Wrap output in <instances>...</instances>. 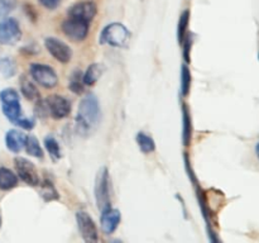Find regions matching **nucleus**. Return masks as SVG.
Returning <instances> with one entry per match:
<instances>
[{
    "label": "nucleus",
    "instance_id": "2eb2a0df",
    "mask_svg": "<svg viewBox=\"0 0 259 243\" xmlns=\"http://www.w3.org/2000/svg\"><path fill=\"white\" fill-rule=\"evenodd\" d=\"M18 177L7 167H0V190H10L17 186Z\"/></svg>",
    "mask_w": 259,
    "mask_h": 243
},
{
    "label": "nucleus",
    "instance_id": "7ed1b4c3",
    "mask_svg": "<svg viewBox=\"0 0 259 243\" xmlns=\"http://www.w3.org/2000/svg\"><path fill=\"white\" fill-rule=\"evenodd\" d=\"M30 75L35 83L46 89L55 88L58 83V76L56 71L51 66L42 65V63H33L30 66Z\"/></svg>",
    "mask_w": 259,
    "mask_h": 243
},
{
    "label": "nucleus",
    "instance_id": "f257e3e1",
    "mask_svg": "<svg viewBox=\"0 0 259 243\" xmlns=\"http://www.w3.org/2000/svg\"><path fill=\"white\" fill-rule=\"evenodd\" d=\"M100 120V106L95 95L89 94L81 100L76 116V129L82 136H89Z\"/></svg>",
    "mask_w": 259,
    "mask_h": 243
},
{
    "label": "nucleus",
    "instance_id": "6ab92c4d",
    "mask_svg": "<svg viewBox=\"0 0 259 243\" xmlns=\"http://www.w3.org/2000/svg\"><path fill=\"white\" fill-rule=\"evenodd\" d=\"M137 142H138L139 148L144 153H151V152H153L156 149V144H154V141L152 139V137L147 136L143 132H139L137 134Z\"/></svg>",
    "mask_w": 259,
    "mask_h": 243
},
{
    "label": "nucleus",
    "instance_id": "dca6fc26",
    "mask_svg": "<svg viewBox=\"0 0 259 243\" xmlns=\"http://www.w3.org/2000/svg\"><path fill=\"white\" fill-rule=\"evenodd\" d=\"M103 71L104 67L100 63H93L91 66H89L85 75H83V84L88 86H93L94 84L99 80V77L101 76Z\"/></svg>",
    "mask_w": 259,
    "mask_h": 243
},
{
    "label": "nucleus",
    "instance_id": "393cba45",
    "mask_svg": "<svg viewBox=\"0 0 259 243\" xmlns=\"http://www.w3.org/2000/svg\"><path fill=\"white\" fill-rule=\"evenodd\" d=\"M190 86H191V75H190V71L186 66L182 67V72H181V91L182 95L186 96L189 95L190 91Z\"/></svg>",
    "mask_w": 259,
    "mask_h": 243
},
{
    "label": "nucleus",
    "instance_id": "6e6552de",
    "mask_svg": "<svg viewBox=\"0 0 259 243\" xmlns=\"http://www.w3.org/2000/svg\"><path fill=\"white\" fill-rule=\"evenodd\" d=\"M46 109L50 115L55 119H62L71 111V103L66 98L60 95H52L45 100Z\"/></svg>",
    "mask_w": 259,
    "mask_h": 243
},
{
    "label": "nucleus",
    "instance_id": "5701e85b",
    "mask_svg": "<svg viewBox=\"0 0 259 243\" xmlns=\"http://www.w3.org/2000/svg\"><path fill=\"white\" fill-rule=\"evenodd\" d=\"M45 146H46V148H47L50 156L52 157L53 159L60 158L61 157L60 144H58V142L56 141L53 137H47V138L45 139Z\"/></svg>",
    "mask_w": 259,
    "mask_h": 243
},
{
    "label": "nucleus",
    "instance_id": "c756f323",
    "mask_svg": "<svg viewBox=\"0 0 259 243\" xmlns=\"http://www.w3.org/2000/svg\"><path fill=\"white\" fill-rule=\"evenodd\" d=\"M255 153H257L258 159H259V142L257 143V146H255Z\"/></svg>",
    "mask_w": 259,
    "mask_h": 243
},
{
    "label": "nucleus",
    "instance_id": "b1692460",
    "mask_svg": "<svg viewBox=\"0 0 259 243\" xmlns=\"http://www.w3.org/2000/svg\"><path fill=\"white\" fill-rule=\"evenodd\" d=\"M191 118H190L189 110L186 106H184V143L185 146H189L191 141Z\"/></svg>",
    "mask_w": 259,
    "mask_h": 243
},
{
    "label": "nucleus",
    "instance_id": "412c9836",
    "mask_svg": "<svg viewBox=\"0 0 259 243\" xmlns=\"http://www.w3.org/2000/svg\"><path fill=\"white\" fill-rule=\"evenodd\" d=\"M15 63L12 58H0V72L5 76V77H12L15 75Z\"/></svg>",
    "mask_w": 259,
    "mask_h": 243
},
{
    "label": "nucleus",
    "instance_id": "a211bd4d",
    "mask_svg": "<svg viewBox=\"0 0 259 243\" xmlns=\"http://www.w3.org/2000/svg\"><path fill=\"white\" fill-rule=\"evenodd\" d=\"M24 148H25V151L28 152V154H30V156L37 157V158H42L43 157L42 147L39 146V143H38V141L35 137L29 136L25 138Z\"/></svg>",
    "mask_w": 259,
    "mask_h": 243
},
{
    "label": "nucleus",
    "instance_id": "4be33fe9",
    "mask_svg": "<svg viewBox=\"0 0 259 243\" xmlns=\"http://www.w3.org/2000/svg\"><path fill=\"white\" fill-rule=\"evenodd\" d=\"M189 20H190V13L189 10H185V12L182 13L181 17H180V22H179V40L181 43H184V40L186 39Z\"/></svg>",
    "mask_w": 259,
    "mask_h": 243
},
{
    "label": "nucleus",
    "instance_id": "9d476101",
    "mask_svg": "<svg viewBox=\"0 0 259 243\" xmlns=\"http://www.w3.org/2000/svg\"><path fill=\"white\" fill-rule=\"evenodd\" d=\"M45 46L48 50V52L53 56L57 61L62 63H67L68 61L72 57V51L68 47V45H66L62 40L57 39V38H46Z\"/></svg>",
    "mask_w": 259,
    "mask_h": 243
},
{
    "label": "nucleus",
    "instance_id": "0eeeda50",
    "mask_svg": "<svg viewBox=\"0 0 259 243\" xmlns=\"http://www.w3.org/2000/svg\"><path fill=\"white\" fill-rule=\"evenodd\" d=\"M15 170L18 172V176L30 186H37L39 185V175H38L37 169L34 165L28 159L19 157L15 158Z\"/></svg>",
    "mask_w": 259,
    "mask_h": 243
},
{
    "label": "nucleus",
    "instance_id": "f3484780",
    "mask_svg": "<svg viewBox=\"0 0 259 243\" xmlns=\"http://www.w3.org/2000/svg\"><path fill=\"white\" fill-rule=\"evenodd\" d=\"M20 90H22L23 95H24L28 100H37V99L39 98V94H38L35 85L32 81L28 80L25 76H23L22 81H20Z\"/></svg>",
    "mask_w": 259,
    "mask_h": 243
},
{
    "label": "nucleus",
    "instance_id": "39448f33",
    "mask_svg": "<svg viewBox=\"0 0 259 243\" xmlns=\"http://www.w3.org/2000/svg\"><path fill=\"white\" fill-rule=\"evenodd\" d=\"M62 30L70 39L80 42L86 38L89 33V22L78 18L68 17L62 24Z\"/></svg>",
    "mask_w": 259,
    "mask_h": 243
},
{
    "label": "nucleus",
    "instance_id": "7c9ffc66",
    "mask_svg": "<svg viewBox=\"0 0 259 243\" xmlns=\"http://www.w3.org/2000/svg\"><path fill=\"white\" fill-rule=\"evenodd\" d=\"M0 227H2V218H0Z\"/></svg>",
    "mask_w": 259,
    "mask_h": 243
},
{
    "label": "nucleus",
    "instance_id": "f03ea898",
    "mask_svg": "<svg viewBox=\"0 0 259 243\" xmlns=\"http://www.w3.org/2000/svg\"><path fill=\"white\" fill-rule=\"evenodd\" d=\"M131 38V33L125 25L120 23H111L104 28L100 35V43L110 45L113 47H125Z\"/></svg>",
    "mask_w": 259,
    "mask_h": 243
},
{
    "label": "nucleus",
    "instance_id": "423d86ee",
    "mask_svg": "<svg viewBox=\"0 0 259 243\" xmlns=\"http://www.w3.org/2000/svg\"><path fill=\"white\" fill-rule=\"evenodd\" d=\"M76 222H77L78 230H80L81 235H82L85 242H98V228H96L93 218L88 213L83 212V210H80V212L76 213Z\"/></svg>",
    "mask_w": 259,
    "mask_h": 243
},
{
    "label": "nucleus",
    "instance_id": "a878e982",
    "mask_svg": "<svg viewBox=\"0 0 259 243\" xmlns=\"http://www.w3.org/2000/svg\"><path fill=\"white\" fill-rule=\"evenodd\" d=\"M40 194H42V196L45 197L46 200L57 199V194H56L55 187L50 184V181H46V184L42 186V190H40Z\"/></svg>",
    "mask_w": 259,
    "mask_h": 243
},
{
    "label": "nucleus",
    "instance_id": "20e7f679",
    "mask_svg": "<svg viewBox=\"0 0 259 243\" xmlns=\"http://www.w3.org/2000/svg\"><path fill=\"white\" fill-rule=\"evenodd\" d=\"M95 199L98 208L101 210L110 207V189H109V174L104 167L99 171L95 184Z\"/></svg>",
    "mask_w": 259,
    "mask_h": 243
},
{
    "label": "nucleus",
    "instance_id": "c85d7f7f",
    "mask_svg": "<svg viewBox=\"0 0 259 243\" xmlns=\"http://www.w3.org/2000/svg\"><path fill=\"white\" fill-rule=\"evenodd\" d=\"M14 124H17V126H19V127H22V128H24V129H32L33 128V126H34V122L32 120V119H27V118H20L19 120H17L15 122Z\"/></svg>",
    "mask_w": 259,
    "mask_h": 243
},
{
    "label": "nucleus",
    "instance_id": "bb28decb",
    "mask_svg": "<svg viewBox=\"0 0 259 243\" xmlns=\"http://www.w3.org/2000/svg\"><path fill=\"white\" fill-rule=\"evenodd\" d=\"M15 7L14 0H0V18L5 17Z\"/></svg>",
    "mask_w": 259,
    "mask_h": 243
},
{
    "label": "nucleus",
    "instance_id": "1a4fd4ad",
    "mask_svg": "<svg viewBox=\"0 0 259 243\" xmlns=\"http://www.w3.org/2000/svg\"><path fill=\"white\" fill-rule=\"evenodd\" d=\"M22 37L20 27L13 18H8L0 22V43L2 45H14Z\"/></svg>",
    "mask_w": 259,
    "mask_h": 243
},
{
    "label": "nucleus",
    "instance_id": "ddd939ff",
    "mask_svg": "<svg viewBox=\"0 0 259 243\" xmlns=\"http://www.w3.org/2000/svg\"><path fill=\"white\" fill-rule=\"evenodd\" d=\"M25 138H27V136L24 133L12 129L5 136V144H7L8 149H10L14 153H18V152H20L24 148Z\"/></svg>",
    "mask_w": 259,
    "mask_h": 243
},
{
    "label": "nucleus",
    "instance_id": "9b49d317",
    "mask_svg": "<svg viewBox=\"0 0 259 243\" xmlns=\"http://www.w3.org/2000/svg\"><path fill=\"white\" fill-rule=\"evenodd\" d=\"M96 5L93 2H81L75 4L68 10V17L78 18V19L86 20L90 23L93 18L96 15Z\"/></svg>",
    "mask_w": 259,
    "mask_h": 243
},
{
    "label": "nucleus",
    "instance_id": "4468645a",
    "mask_svg": "<svg viewBox=\"0 0 259 243\" xmlns=\"http://www.w3.org/2000/svg\"><path fill=\"white\" fill-rule=\"evenodd\" d=\"M2 108L5 116L13 123L22 118V108H20L19 100L5 101V103H2Z\"/></svg>",
    "mask_w": 259,
    "mask_h": 243
},
{
    "label": "nucleus",
    "instance_id": "aec40b11",
    "mask_svg": "<svg viewBox=\"0 0 259 243\" xmlns=\"http://www.w3.org/2000/svg\"><path fill=\"white\" fill-rule=\"evenodd\" d=\"M83 75L80 72V70H76L71 76L70 89L75 94H81L83 91Z\"/></svg>",
    "mask_w": 259,
    "mask_h": 243
},
{
    "label": "nucleus",
    "instance_id": "f8f14e48",
    "mask_svg": "<svg viewBox=\"0 0 259 243\" xmlns=\"http://www.w3.org/2000/svg\"><path fill=\"white\" fill-rule=\"evenodd\" d=\"M101 229L106 234H111L115 232L118 228L119 223H120V212L113 208H106L101 213Z\"/></svg>",
    "mask_w": 259,
    "mask_h": 243
},
{
    "label": "nucleus",
    "instance_id": "cd10ccee",
    "mask_svg": "<svg viewBox=\"0 0 259 243\" xmlns=\"http://www.w3.org/2000/svg\"><path fill=\"white\" fill-rule=\"evenodd\" d=\"M38 2H39L43 7L47 8V9L53 10V9H56V8L60 7V4L62 0H38Z\"/></svg>",
    "mask_w": 259,
    "mask_h": 243
}]
</instances>
